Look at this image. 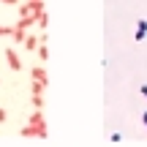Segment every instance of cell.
<instances>
[{
	"label": "cell",
	"mask_w": 147,
	"mask_h": 147,
	"mask_svg": "<svg viewBox=\"0 0 147 147\" xmlns=\"http://www.w3.org/2000/svg\"><path fill=\"white\" fill-rule=\"evenodd\" d=\"M22 139H49V123L44 109H33V115H27V123L19 131Z\"/></svg>",
	"instance_id": "cell-1"
},
{
	"label": "cell",
	"mask_w": 147,
	"mask_h": 147,
	"mask_svg": "<svg viewBox=\"0 0 147 147\" xmlns=\"http://www.w3.org/2000/svg\"><path fill=\"white\" fill-rule=\"evenodd\" d=\"M38 44H41V33H38V36H36V33H27V36H25V41H22V49H25V52H36V49H38Z\"/></svg>",
	"instance_id": "cell-2"
},
{
	"label": "cell",
	"mask_w": 147,
	"mask_h": 147,
	"mask_svg": "<svg viewBox=\"0 0 147 147\" xmlns=\"http://www.w3.org/2000/svg\"><path fill=\"white\" fill-rule=\"evenodd\" d=\"M5 63L11 71H22V57L16 55V49H5Z\"/></svg>",
	"instance_id": "cell-3"
},
{
	"label": "cell",
	"mask_w": 147,
	"mask_h": 147,
	"mask_svg": "<svg viewBox=\"0 0 147 147\" xmlns=\"http://www.w3.org/2000/svg\"><path fill=\"white\" fill-rule=\"evenodd\" d=\"M30 82H44V84H49V74L44 65H36V68H30Z\"/></svg>",
	"instance_id": "cell-4"
},
{
	"label": "cell",
	"mask_w": 147,
	"mask_h": 147,
	"mask_svg": "<svg viewBox=\"0 0 147 147\" xmlns=\"http://www.w3.org/2000/svg\"><path fill=\"white\" fill-rule=\"evenodd\" d=\"M25 36H27V30H25V27L14 25V30H11V44H16V47H22V41H25Z\"/></svg>",
	"instance_id": "cell-5"
},
{
	"label": "cell",
	"mask_w": 147,
	"mask_h": 147,
	"mask_svg": "<svg viewBox=\"0 0 147 147\" xmlns=\"http://www.w3.org/2000/svg\"><path fill=\"white\" fill-rule=\"evenodd\" d=\"M16 25H19V27H25V30L30 33L33 27H36V16H19V19H16Z\"/></svg>",
	"instance_id": "cell-6"
},
{
	"label": "cell",
	"mask_w": 147,
	"mask_h": 147,
	"mask_svg": "<svg viewBox=\"0 0 147 147\" xmlns=\"http://www.w3.org/2000/svg\"><path fill=\"white\" fill-rule=\"evenodd\" d=\"M144 36H147V19H139V25H136V33H134V38H136V41H144Z\"/></svg>",
	"instance_id": "cell-7"
},
{
	"label": "cell",
	"mask_w": 147,
	"mask_h": 147,
	"mask_svg": "<svg viewBox=\"0 0 147 147\" xmlns=\"http://www.w3.org/2000/svg\"><path fill=\"white\" fill-rule=\"evenodd\" d=\"M47 87L49 84H44V82H30V95H44Z\"/></svg>",
	"instance_id": "cell-8"
},
{
	"label": "cell",
	"mask_w": 147,
	"mask_h": 147,
	"mask_svg": "<svg viewBox=\"0 0 147 147\" xmlns=\"http://www.w3.org/2000/svg\"><path fill=\"white\" fill-rule=\"evenodd\" d=\"M36 27H38V30H47V27H49V14H47V11H41V14H38Z\"/></svg>",
	"instance_id": "cell-9"
},
{
	"label": "cell",
	"mask_w": 147,
	"mask_h": 147,
	"mask_svg": "<svg viewBox=\"0 0 147 147\" xmlns=\"http://www.w3.org/2000/svg\"><path fill=\"white\" fill-rule=\"evenodd\" d=\"M36 55H38V57H41V60H49V47H47V41H41V44H38Z\"/></svg>",
	"instance_id": "cell-10"
},
{
	"label": "cell",
	"mask_w": 147,
	"mask_h": 147,
	"mask_svg": "<svg viewBox=\"0 0 147 147\" xmlns=\"http://www.w3.org/2000/svg\"><path fill=\"white\" fill-rule=\"evenodd\" d=\"M30 104L33 109H44V95H30Z\"/></svg>",
	"instance_id": "cell-11"
},
{
	"label": "cell",
	"mask_w": 147,
	"mask_h": 147,
	"mask_svg": "<svg viewBox=\"0 0 147 147\" xmlns=\"http://www.w3.org/2000/svg\"><path fill=\"white\" fill-rule=\"evenodd\" d=\"M11 30L14 25H0V38H11Z\"/></svg>",
	"instance_id": "cell-12"
},
{
	"label": "cell",
	"mask_w": 147,
	"mask_h": 147,
	"mask_svg": "<svg viewBox=\"0 0 147 147\" xmlns=\"http://www.w3.org/2000/svg\"><path fill=\"white\" fill-rule=\"evenodd\" d=\"M5 123H8V109L0 106V125H5Z\"/></svg>",
	"instance_id": "cell-13"
},
{
	"label": "cell",
	"mask_w": 147,
	"mask_h": 147,
	"mask_svg": "<svg viewBox=\"0 0 147 147\" xmlns=\"http://www.w3.org/2000/svg\"><path fill=\"white\" fill-rule=\"evenodd\" d=\"M109 139H112V144H120V142H123V136H120V134H112Z\"/></svg>",
	"instance_id": "cell-14"
},
{
	"label": "cell",
	"mask_w": 147,
	"mask_h": 147,
	"mask_svg": "<svg viewBox=\"0 0 147 147\" xmlns=\"http://www.w3.org/2000/svg\"><path fill=\"white\" fill-rule=\"evenodd\" d=\"M0 3H3V5H19L22 0H0Z\"/></svg>",
	"instance_id": "cell-15"
},
{
	"label": "cell",
	"mask_w": 147,
	"mask_h": 147,
	"mask_svg": "<svg viewBox=\"0 0 147 147\" xmlns=\"http://www.w3.org/2000/svg\"><path fill=\"white\" fill-rule=\"evenodd\" d=\"M142 123H144V128H147V112H142Z\"/></svg>",
	"instance_id": "cell-16"
},
{
	"label": "cell",
	"mask_w": 147,
	"mask_h": 147,
	"mask_svg": "<svg viewBox=\"0 0 147 147\" xmlns=\"http://www.w3.org/2000/svg\"><path fill=\"white\" fill-rule=\"evenodd\" d=\"M142 95H144V98H147V84H144V87H142Z\"/></svg>",
	"instance_id": "cell-17"
}]
</instances>
